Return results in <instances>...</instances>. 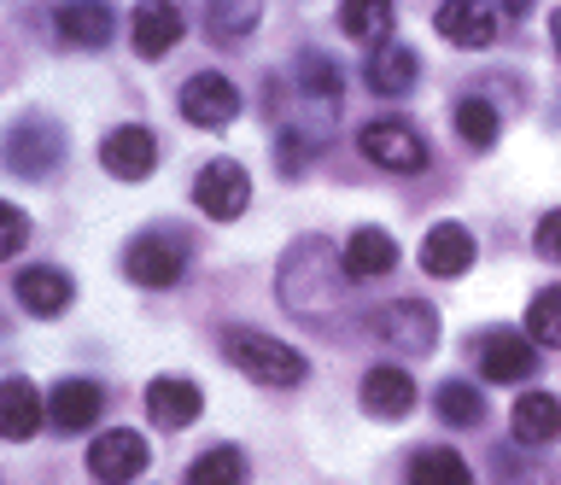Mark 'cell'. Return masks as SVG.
Here are the masks:
<instances>
[{"instance_id":"obj_1","label":"cell","mask_w":561,"mask_h":485,"mask_svg":"<svg viewBox=\"0 0 561 485\" xmlns=\"http://www.w3.org/2000/svg\"><path fill=\"white\" fill-rule=\"evenodd\" d=\"M222 351H228V362H234L245 380H257V386H298V380L310 374L305 351H293V345L257 334V327H228Z\"/></svg>"},{"instance_id":"obj_2","label":"cell","mask_w":561,"mask_h":485,"mask_svg":"<svg viewBox=\"0 0 561 485\" xmlns=\"http://www.w3.org/2000/svg\"><path fill=\"white\" fill-rule=\"evenodd\" d=\"M357 147H363L368 164L398 170V176H410V170L427 164V141H421V129L403 124V117H375V124H363Z\"/></svg>"},{"instance_id":"obj_3","label":"cell","mask_w":561,"mask_h":485,"mask_svg":"<svg viewBox=\"0 0 561 485\" xmlns=\"http://www.w3.org/2000/svg\"><path fill=\"white\" fill-rule=\"evenodd\" d=\"M375 334L392 345V351L421 357V351H433V345H438V310L421 304V299H392V304L375 310Z\"/></svg>"},{"instance_id":"obj_4","label":"cell","mask_w":561,"mask_h":485,"mask_svg":"<svg viewBox=\"0 0 561 485\" xmlns=\"http://www.w3.org/2000/svg\"><path fill=\"white\" fill-rule=\"evenodd\" d=\"M59 164H65V129L59 124L24 117V124L7 129V170L12 176H47Z\"/></svg>"},{"instance_id":"obj_5","label":"cell","mask_w":561,"mask_h":485,"mask_svg":"<svg viewBox=\"0 0 561 485\" xmlns=\"http://www.w3.org/2000/svg\"><path fill=\"white\" fill-rule=\"evenodd\" d=\"M147 462H152V444L129 427L100 432L94 450H88V474H94L100 485H135L140 474H147Z\"/></svg>"},{"instance_id":"obj_6","label":"cell","mask_w":561,"mask_h":485,"mask_svg":"<svg viewBox=\"0 0 561 485\" xmlns=\"http://www.w3.org/2000/svg\"><path fill=\"white\" fill-rule=\"evenodd\" d=\"M193 205L217 222H234L245 205H252V176L234 159H210L199 176H193Z\"/></svg>"},{"instance_id":"obj_7","label":"cell","mask_w":561,"mask_h":485,"mask_svg":"<svg viewBox=\"0 0 561 485\" xmlns=\"http://www.w3.org/2000/svg\"><path fill=\"white\" fill-rule=\"evenodd\" d=\"M187 269V252L175 234H140L129 240V252H123V275H129L135 287H175Z\"/></svg>"},{"instance_id":"obj_8","label":"cell","mask_w":561,"mask_h":485,"mask_svg":"<svg viewBox=\"0 0 561 485\" xmlns=\"http://www.w3.org/2000/svg\"><path fill=\"white\" fill-rule=\"evenodd\" d=\"M480 374L497 380V386H515V380L538 374V339L515 334V327H497V334L480 339Z\"/></svg>"},{"instance_id":"obj_9","label":"cell","mask_w":561,"mask_h":485,"mask_svg":"<svg viewBox=\"0 0 561 485\" xmlns=\"http://www.w3.org/2000/svg\"><path fill=\"white\" fill-rule=\"evenodd\" d=\"M234 112H240V89H234V82H228L222 71L187 77V89H182V117H187V124H199V129H228V124H234Z\"/></svg>"},{"instance_id":"obj_10","label":"cell","mask_w":561,"mask_h":485,"mask_svg":"<svg viewBox=\"0 0 561 485\" xmlns=\"http://www.w3.org/2000/svg\"><path fill=\"white\" fill-rule=\"evenodd\" d=\"M100 164H105V176H117V182H147V176H152V164H158L152 129L117 124V129L100 141Z\"/></svg>"},{"instance_id":"obj_11","label":"cell","mask_w":561,"mask_h":485,"mask_svg":"<svg viewBox=\"0 0 561 485\" xmlns=\"http://www.w3.org/2000/svg\"><path fill=\"white\" fill-rule=\"evenodd\" d=\"M473 257H480V246H473V234L462 229V222H433L427 240H421V269L438 275V281H456V275H468Z\"/></svg>"},{"instance_id":"obj_12","label":"cell","mask_w":561,"mask_h":485,"mask_svg":"<svg viewBox=\"0 0 561 485\" xmlns=\"http://www.w3.org/2000/svg\"><path fill=\"white\" fill-rule=\"evenodd\" d=\"M12 299L24 304L30 316H65L70 299H77V287H70V275H65V269L30 264V269H18V275H12Z\"/></svg>"},{"instance_id":"obj_13","label":"cell","mask_w":561,"mask_h":485,"mask_svg":"<svg viewBox=\"0 0 561 485\" xmlns=\"http://www.w3.org/2000/svg\"><path fill=\"white\" fill-rule=\"evenodd\" d=\"M363 409L380 415V422H403V415L415 409L410 369H398V362H375V369L363 374Z\"/></svg>"},{"instance_id":"obj_14","label":"cell","mask_w":561,"mask_h":485,"mask_svg":"<svg viewBox=\"0 0 561 485\" xmlns=\"http://www.w3.org/2000/svg\"><path fill=\"white\" fill-rule=\"evenodd\" d=\"M438 36L450 47H491L497 42V12H491V0H445L438 7Z\"/></svg>"},{"instance_id":"obj_15","label":"cell","mask_w":561,"mask_h":485,"mask_svg":"<svg viewBox=\"0 0 561 485\" xmlns=\"http://www.w3.org/2000/svg\"><path fill=\"white\" fill-rule=\"evenodd\" d=\"M199 409H205V392L193 386V380H175V374H158L152 386H147V415L158 427H170V432H182L199 422Z\"/></svg>"},{"instance_id":"obj_16","label":"cell","mask_w":561,"mask_h":485,"mask_svg":"<svg viewBox=\"0 0 561 485\" xmlns=\"http://www.w3.org/2000/svg\"><path fill=\"white\" fill-rule=\"evenodd\" d=\"M129 42L140 59H164L175 42H182V12L170 0H140L135 19H129Z\"/></svg>"},{"instance_id":"obj_17","label":"cell","mask_w":561,"mask_h":485,"mask_svg":"<svg viewBox=\"0 0 561 485\" xmlns=\"http://www.w3.org/2000/svg\"><path fill=\"white\" fill-rule=\"evenodd\" d=\"M345 281H380V275L398 269V240L386 229H357L345 240Z\"/></svg>"},{"instance_id":"obj_18","label":"cell","mask_w":561,"mask_h":485,"mask_svg":"<svg viewBox=\"0 0 561 485\" xmlns=\"http://www.w3.org/2000/svg\"><path fill=\"white\" fill-rule=\"evenodd\" d=\"M100 409H105V392L94 386V380H59V386L47 392V422L65 427V432L94 427Z\"/></svg>"},{"instance_id":"obj_19","label":"cell","mask_w":561,"mask_h":485,"mask_svg":"<svg viewBox=\"0 0 561 485\" xmlns=\"http://www.w3.org/2000/svg\"><path fill=\"white\" fill-rule=\"evenodd\" d=\"M363 77H368V89H375V94H386V100H403V94L415 89V77H421V59L410 54V47L386 42V47H375V54H368Z\"/></svg>"},{"instance_id":"obj_20","label":"cell","mask_w":561,"mask_h":485,"mask_svg":"<svg viewBox=\"0 0 561 485\" xmlns=\"http://www.w3.org/2000/svg\"><path fill=\"white\" fill-rule=\"evenodd\" d=\"M42 415H47V397L30 386L24 374H12L7 386H0V432H7L12 444H24L35 427H42Z\"/></svg>"},{"instance_id":"obj_21","label":"cell","mask_w":561,"mask_h":485,"mask_svg":"<svg viewBox=\"0 0 561 485\" xmlns=\"http://www.w3.org/2000/svg\"><path fill=\"white\" fill-rule=\"evenodd\" d=\"M112 7L105 0H65L59 7V19H53V30L70 42V47H105L112 42Z\"/></svg>"},{"instance_id":"obj_22","label":"cell","mask_w":561,"mask_h":485,"mask_svg":"<svg viewBox=\"0 0 561 485\" xmlns=\"http://www.w3.org/2000/svg\"><path fill=\"white\" fill-rule=\"evenodd\" d=\"M508 432H515L520 444H550V439H561V397H550V392L515 397V409H508Z\"/></svg>"},{"instance_id":"obj_23","label":"cell","mask_w":561,"mask_h":485,"mask_svg":"<svg viewBox=\"0 0 561 485\" xmlns=\"http://www.w3.org/2000/svg\"><path fill=\"white\" fill-rule=\"evenodd\" d=\"M392 24H398L392 0H345V7H340V30L351 42L386 47V42H392Z\"/></svg>"},{"instance_id":"obj_24","label":"cell","mask_w":561,"mask_h":485,"mask_svg":"<svg viewBox=\"0 0 561 485\" xmlns=\"http://www.w3.org/2000/svg\"><path fill=\"white\" fill-rule=\"evenodd\" d=\"M410 485H473L468 462L445 444H421L410 457Z\"/></svg>"},{"instance_id":"obj_25","label":"cell","mask_w":561,"mask_h":485,"mask_svg":"<svg viewBox=\"0 0 561 485\" xmlns=\"http://www.w3.org/2000/svg\"><path fill=\"white\" fill-rule=\"evenodd\" d=\"M263 19V0H205V24L217 42H245Z\"/></svg>"},{"instance_id":"obj_26","label":"cell","mask_w":561,"mask_h":485,"mask_svg":"<svg viewBox=\"0 0 561 485\" xmlns=\"http://www.w3.org/2000/svg\"><path fill=\"white\" fill-rule=\"evenodd\" d=\"M245 480V457L234 444H210L205 457H193L187 485H240Z\"/></svg>"},{"instance_id":"obj_27","label":"cell","mask_w":561,"mask_h":485,"mask_svg":"<svg viewBox=\"0 0 561 485\" xmlns=\"http://www.w3.org/2000/svg\"><path fill=\"white\" fill-rule=\"evenodd\" d=\"M526 334L538 345H550V351H561V287L533 292V304H526Z\"/></svg>"},{"instance_id":"obj_28","label":"cell","mask_w":561,"mask_h":485,"mask_svg":"<svg viewBox=\"0 0 561 485\" xmlns=\"http://www.w3.org/2000/svg\"><path fill=\"white\" fill-rule=\"evenodd\" d=\"M438 415H445L450 427H480L485 422V397L468 386V380H445L438 386Z\"/></svg>"},{"instance_id":"obj_29","label":"cell","mask_w":561,"mask_h":485,"mask_svg":"<svg viewBox=\"0 0 561 485\" xmlns=\"http://www.w3.org/2000/svg\"><path fill=\"white\" fill-rule=\"evenodd\" d=\"M456 135H462V147L491 152L497 147V112H491L485 100H462V106H456Z\"/></svg>"},{"instance_id":"obj_30","label":"cell","mask_w":561,"mask_h":485,"mask_svg":"<svg viewBox=\"0 0 561 485\" xmlns=\"http://www.w3.org/2000/svg\"><path fill=\"white\" fill-rule=\"evenodd\" d=\"M298 71H305V82H298V89H305V94L316 100V106H322V100H328V106L340 100V65H333V59L305 54V59H298Z\"/></svg>"},{"instance_id":"obj_31","label":"cell","mask_w":561,"mask_h":485,"mask_svg":"<svg viewBox=\"0 0 561 485\" xmlns=\"http://www.w3.org/2000/svg\"><path fill=\"white\" fill-rule=\"evenodd\" d=\"M24 234H30V222L18 205H0V257H18V246H24Z\"/></svg>"},{"instance_id":"obj_32","label":"cell","mask_w":561,"mask_h":485,"mask_svg":"<svg viewBox=\"0 0 561 485\" xmlns=\"http://www.w3.org/2000/svg\"><path fill=\"white\" fill-rule=\"evenodd\" d=\"M533 246H538L543 257H550V264H561V211H550V217H543V222H538V234H533Z\"/></svg>"},{"instance_id":"obj_33","label":"cell","mask_w":561,"mask_h":485,"mask_svg":"<svg viewBox=\"0 0 561 485\" xmlns=\"http://www.w3.org/2000/svg\"><path fill=\"white\" fill-rule=\"evenodd\" d=\"M550 42H556V59H561V12L550 19Z\"/></svg>"},{"instance_id":"obj_34","label":"cell","mask_w":561,"mask_h":485,"mask_svg":"<svg viewBox=\"0 0 561 485\" xmlns=\"http://www.w3.org/2000/svg\"><path fill=\"white\" fill-rule=\"evenodd\" d=\"M503 7H508V12H515V19H520V12L533 7V0H503Z\"/></svg>"}]
</instances>
